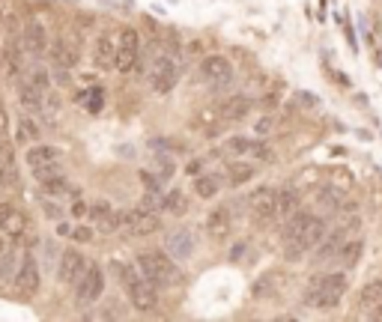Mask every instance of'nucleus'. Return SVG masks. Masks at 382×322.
I'll list each match as a JSON object with an SVG mask.
<instances>
[{"instance_id":"obj_41","label":"nucleus","mask_w":382,"mask_h":322,"mask_svg":"<svg viewBox=\"0 0 382 322\" xmlns=\"http://www.w3.org/2000/svg\"><path fill=\"white\" fill-rule=\"evenodd\" d=\"M141 182H144V188H146V191H161V179H159V173L141 171Z\"/></svg>"},{"instance_id":"obj_6","label":"nucleus","mask_w":382,"mask_h":322,"mask_svg":"<svg viewBox=\"0 0 382 322\" xmlns=\"http://www.w3.org/2000/svg\"><path fill=\"white\" fill-rule=\"evenodd\" d=\"M105 283H108L105 268L96 266V263H90L87 272L72 283V286H75V301H78V308H87V304H96L99 298H102V296H105Z\"/></svg>"},{"instance_id":"obj_16","label":"nucleus","mask_w":382,"mask_h":322,"mask_svg":"<svg viewBox=\"0 0 382 322\" xmlns=\"http://www.w3.org/2000/svg\"><path fill=\"white\" fill-rule=\"evenodd\" d=\"M24 230H30V218L21 209H15L12 203H0V236L21 239Z\"/></svg>"},{"instance_id":"obj_43","label":"nucleus","mask_w":382,"mask_h":322,"mask_svg":"<svg viewBox=\"0 0 382 322\" xmlns=\"http://www.w3.org/2000/svg\"><path fill=\"white\" fill-rule=\"evenodd\" d=\"M90 111L93 114L102 111V87H93V93H90Z\"/></svg>"},{"instance_id":"obj_31","label":"nucleus","mask_w":382,"mask_h":322,"mask_svg":"<svg viewBox=\"0 0 382 322\" xmlns=\"http://www.w3.org/2000/svg\"><path fill=\"white\" fill-rule=\"evenodd\" d=\"M39 138H42V129H39V123L33 120V116H21L19 123H15V141H19L21 146L27 144H39Z\"/></svg>"},{"instance_id":"obj_7","label":"nucleus","mask_w":382,"mask_h":322,"mask_svg":"<svg viewBox=\"0 0 382 322\" xmlns=\"http://www.w3.org/2000/svg\"><path fill=\"white\" fill-rule=\"evenodd\" d=\"M141 60V33L135 27H123L117 33V54H114V69L129 75Z\"/></svg>"},{"instance_id":"obj_12","label":"nucleus","mask_w":382,"mask_h":322,"mask_svg":"<svg viewBox=\"0 0 382 322\" xmlns=\"http://www.w3.org/2000/svg\"><path fill=\"white\" fill-rule=\"evenodd\" d=\"M248 209H251V215L257 221H272L275 212H278V188H272V185L254 188L251 197H248Z\"/></svg>"},{"instance_id":"obj_45","label":"nucleus","mask_w":382,"mask_h":322,"mask_svg":"<svg viewBox=\"0 0 382 322\" xmlns=\"http://www.w3.org/2000/svg\"><path fill=\"white\" fill-rule=\"evenodd\" d=\"M201 171H203V159H191V161L186 164V173H189V176H201Z\"/></svg>"},{"instance_id":"obj_2","label":"nucleus","mask_w":382,"mask_h":322,"mask_svg":"<svg viewBox=\"0 0 382 322\" xmlns=\"http://www.w3.org/2000/svg\"><path fill=\"white\" fill-rule=\"evenodd\" d=\"M135 266L156 290H176L186 283V275L168 251H141L135 257Z\"/></svg>"},{"instance_id":"obj_9","label":"nucleus","mask_w":382,"mask_h":322,"mask_svg":"<svg viewBox=\"0 0 382 322\" xmlns=\"http://www.w3.org/2000/svg\"><path fill=\"white\" fill-rule=\"evenodd\" d=\"M12 283H15V293H19L21 298H33L39 293L42 275H39V263H36L33 253H21L19 268H15V275H12Z\"/></svg>"},{"instance_id":"obj_24","label":"nucleus","mask_w":382,"mask_h":322,"mask_svg":"<svg viewBox=\"0 0 382 322\" xmlns=\"http://www.w3.org/2000/svg\"><path fill=\"white\" fill-rule=\"evenodd\" d=\"M63 159V152L57 149V146H51V144H30V149H27V156H24V161H27V167H39V164H48V161H60Z\"/></svg>"},{"instance_id":"obj_33","label":"nucleus","mask_w":382,"mask_h":322,"mask_svg":"<svg viewBox=\"0 0 382 322\" xmlns=\"http://www.w3.org/2000/svg\"><path fill=\"white\" fill-rule=\"evenodd\" d=\"M221 191V176H215V173H201L194 179V194L201 197V200H212V197H218Z\"/></svg>"},{"instance_id":"obj_38","label":"nucleus","mask_w":382,"mask_h":322,"mask_svg":"<svg viewBox=\"0 0 382 322\" xmlns=\"http://www.w3.org/2000/svg\"><path fill=\"white\" fill-rule=\"evenodd\" d=\"M30 173L36 182H42V179L54 176V173H63V167H60V161H48V164H39V167H30Z\"/></svg>"},{"instance_id":"obj_40","label":"nucleus","mask_w":382,"mask_h":322,"mask_svg":"<svg viewBox=\"0 0 382 322\" xmlns=\"http://www.w3.org/2000/svg\"><path fill=\"white\" fill-rule=\"evenodd\" d=\"M69 239H72V242H78V245H90V242H93V230H90V227H84V224H78V227H72Z\"/></svg>"},{"instance_id":"obj_42","label":"nucleus","mask_w":382,"mask_h":322,"mask_svg":"<svg viewBox=\"0 0 382 322\" xmlns=\"http://www.w3.org/2000/svg\"><path fill=\"white\" fill-rule=\"evenodd\" d=\"M42 212H45V218H51V221H60V218H63V209L57 206V203H51V200L42 203Z\"/></svg>"},{"instance_id":"obj_3","label":"nucleus","mask_w":382,"mask_h":322,"mask_svg":"<svg viewBox=\"0 0 382 322\" xmlns=\"http://www.w3.org/2000/svg\"><path fill=\"white\" fill-rule=\"evenodd\" d=\"M114 272H117L123 290H126V298H129V304L135 311L153 313L159 308V290L138 272L135 263H114Z\"/></svg>"},{"instance_id":"obj_28","label":"nucleus","mask_w":382,"mask_h":322,"mask_svg":"<svg viewBox=\"0 0 382 322\" xmlns=\"http://www.w3.org/2000/svg\"><path fill=\"white\" fill-rule=\"evenodd\" d=\"M221 123H224V116L218 114V108L197 111V116H194V129L203 131L206 138H215V134H218V129H221Z\"/></svg>"},{"instance_id":"obj_23","label":"nucleus","mask_w":382,"mask_h":322,"mask_svg":"<svg viewBox=\"0 0 382 322\" xmlns=\"http://www.w3.org/2000/svg\"><path fill=\"white\" fill-rule=\"evenodd\" d=\"M358 304H361L364 313H371V316L382 319V281L364 283V290L358 293Z\"/></svg>"},{"instance_id":"obj_4","label":"nucleus","mask_w":382,"mask_h":322,"mask_svg":"<svg viewBox=\"0 0 382 322\" xmlns=\"http://www.w3.org/2000/svg\"><path fill=\"white\" fill-rule=\"evenodd\" d=\"M346 286H350V281H346L343 272L317 275V278H311L308 290H305V304L313 311H331V308H338L341 298L346 296Z\"/></svg>"},{"instance_id":"obj_20","label":"nucleus","mask_w":382,"mask_h":322,"mask_svg":"<svg viewBox=\"0 0 382 322\" xmlns=\"http://www.w3.org/2000/svg\"><path fill=\"white\" fill-rule=\"evenodd\" d=\"M45 99H48V93L39 90L27 75L19 81V101H21V108H24V111H30V114H42V111H45Z\"/></svg>"},{"instance_id":"obj_10","label":"nucleus","mask_w":382,"mask_h":322,"mask_svg":"<svg viewBox=\"0 0 382 322\" xmlns=\"http://www.w3.org/2000/svg\"><path fill=\"white\" fill-rule=\"evenodd\" d=\"M120 230H126L129 236H153L161 230V215L153 212V209H144V206H135L123 212V221H120Z\"/></svg>"},{"instance_id":"obj_32","label":"nucleus","mask_w":382,"mask_h":322,"mask_svg":"<svg viewBox=\"0 0 382 322\" xmlns=\"http://www.w3.org/2000/svg\"><path fill=\"white\" fill-rule=\"evenodd\" d=\"M361 251H364V242L358 239V236H353V239H346L343 245H341V251H338V263L343 266V268H353V266H358V260H361Z\"/></svg>"},{"instance_id":"obj_18","label":"nucleus","mask_w":382,"mask_h":322,"mask_svg":"<svg viewBox=\"0 0 382 322\" xmlns=\"http://www.w3.org/2000/svg\"><path fill=\"white\" fill-rule=\"evenodd\" d=\"M21 48H24V54L30 57H45L48 54V30L39 24V21H30L21 33Z\"/></svg>"},{"instance_id":"obj_44","label":"nucleus","mask_w":382,"mask_h":322,"mask_svg":"<svg viewBox=\"0 0 382 322\" xmlns=\"http://www.w3.org/2000/svg\"><path fill=\"white\" fill-rule=\"evenodd\" d=\"M69 212H72V218H87V215H90V206H87L84 200H75Z\"/></svg>"},{"instance_id":"obj_8","label":"nucleus","mask_w":382,"mask_h":322,"mask_svg":"<svg viewBox=\"0 0 382 322\" xmlns=\"http://www.w3.org/2000/svg\"><path fill=\"white\" fill-rule=\"evenodd\" d=\"M197 75H201L212 90H224V87L233 84L236 69H233V63H230L224 54H206L201 60V66H197Z\"/></svg>"},{"instance_id":"obj_34","label":"nucleus","mask_w":382,"mask_h":322,"mask_svg":"<svg viewBox=\"0 0 382 322\" xmlns=\"http://www.w3.org/2000/svg\"><path fill=\"white\" fill-rule=\"evenodd\" d=\"M19 260H21V253L15 251V248H4V251H0V281H12L15 268H19Z\"/></svg>"},{"instance_id":"obj_22","label":"nucleus","mask_w":382,"mask_h":322,"mask_svg":"<svg viewBox=\"0 0 382 322\" xmlns=\"http://www.w3.org/2000/svg\"><path fill=\"white\" fill-rule=\"evenodd\" d=\"M230 224H233V215H230V206H218V209H212V212L206 215V233L212 236L215 242L227 239Z\"/></svg>"},{"instance_id":"obj_11","label":"nucleus","mask_w":382,"mask_h":322,"mask_svg":"<svg viewBox=\"0 0 382 322\" xmlns=\"http://www.w3.org/2000/svg\"><path fill=\"white\" fill-rule=\"evenodd\" d=\"M224 152L233 159H251V161H272V149L257 138H245V134H233L224 141Z\"/></svg>"},{"instance_id":"obj_25","label":"nucleus","mask_w":382,"mask_h":322,"mask_svg":"<svg viewBox=\"0 0 382 322\" xmlns=\"http://www.w3.org/2000/svg\"><path fill=\"white\" fill-rule=\"evenodd\" d=\"M302 209V194H298L293 185H287V188H278V212L275 218H281V221H287V218L293 212Z\"/></svg>"},{"instance_id":"obj_5","label":"nucleus","mask_w":382,"mask_h":322,"mask_svg":"<svg viewBox=\"0 0 382 322\" xmlns=\"http://www.w3.org/2000/svg\"><path fill=\"white\" fill-rule=\"evenodd\" d=\"M179 81V63L171 54H159L146 69V84L149 90L159 93V96H168Z\"/></svg>"},{"instance_id":"obj_30","label":"nucleus","mask_w":382,"mask_h":322,"mask_svg":"<svg viewBox=\"0 0 382 322\" xmlns=\"http://www.w3.org/2000/svg\"><path fill=\"white\" fill-rule=\"evenodd\" d=\"M189 209H191V197L182 188H171L168 194H164V212L168 215L182 218V215H189Z\"/></svg>"},{"instance_id":"obj_14","label":"nucleus","mask_w":382,"mask_h":322,"mask_svg":"<svg viewBox=\"0 0 382 322\" xmlns=\"http://www.w3.org/2000/svg\"><path fill=\"white\" fill-rule=\"evenodd\" d=\"M87 257H84V253H81L78 248H66L63 253H60V266H57V281L60 283H75L81 275H84L87 272Z\"/></svg>"},{"instance_id":"obj_35","label":"nucleus","mask_w":382,"mask_h":322,"mask_svg":"<svg viewBox=\"0 0 382 322\" xmlns=\"http://www.w3.org/2000/svg\"><path fill=\"white\" fill-rule=\"evenodd\" d=\"M39 185H42L45 194H72V191H75L72 185H69V179H66V173H54V176L42 179Z\"/></svg>"},{"instance_id":"obj_46","label":"nucleus","mask_w":382,"mask_h":322,"mask_svg":"<svg viewBox=\"0 0 382 322\" xmlns=\"http://www.w3.org/2000/svg\"><path fill=\"white\" fill-rule=\"evenodd\" d=\"M57 233H60V236H69V233H72V227H69V224H60V227H57Z\"/></svg>"},{"instance_id":"obj_13","label":"nucleus","mask_w":382,"mask_h":322,"mask_svg":"<svg viewBox=\"0 0 382 322\" xmlns=\"http://www.w3.org/2000/svg\"><path fill=\"white\" fill-rule=\"evenodd\" d=\"M350 230H356V224H350V227H335V230H326V236L317 242V257H313V263L317 266H323V263H331L338 257V251H341V245L350 239Z\"/></svg>"},{"instance_id":"obj_19","label":"nucleus","mask_w":382,"mask_h":322,"mask_svg":"<svg viewBox=\"0 0 382 322\" xmlns=\"http://www.w3.org/2000/svg\"><path fill=\"white\" fill-rule=\"evenodd\" d=\"M218 114L224 116V123H236V120H245L251 114V99L245 93H230L218 101Z\"/></svg>"},{"instance_id":"obj_39","label":"nucleus","mask_w":382,"mask_h":322,"mask_svg":"<svg viewBox=\"0 0 382 322\" xmlns=\"http://www.w3.org/2000/svg\"><path fill=\"white\" fill-rule=\"evenodd\" d=\"M156 173H159L161 182H164V179H171V176L176 173L174 159H171V156H159V159H156Z\"/></svg>"},{"instance_id":"obj_37","label":"nucleus","mask_w":382,"mask_h":322,"mask_svg":"<svg viewBox=\"0 0 382 322\" xmlns=\"http://www.w3.org/2000/svg\"><path fill=\"white\" fill-rule=\"evenodd\" d=\"M27 78L36 84L39 90H45V93H51V75H48V69H42V66H33V69L27 72Z\"/></svg>"},{"instance_id":"obj_36","label":"nucleus","mask_w":382,"mask_h":322,"mask_svg":"<svg viewBox=\"0 0 382 322\" xmlns=\"http://www.w3.org/2000/svg\"><path fill=\"white\" fill-rule=\"evenodd\" d=\"M317 200L323 203V206H331V209H341V206H343V194H341V191H335V188H331V185H326V188H320Z\"/></svg>"},{"instance_id":"obj_1","label":"nucleus","mask_w":382,"mask_h":322,"mask_svg":"<svg viewBox=\"0 0 382 322\" xmlns=\"http://www.w3.org/2000/svg\"><path fill=\"white\" fill-rule=\"evenodd\" d=\"M326 236V221L305 209L293 212L284 221V257L290 263H298L308 251L317 248V242Z\"/></svg>"},{"instance_id":"obj_27","label":"nucleus","mask_w":382,"mask_h":322,"mask_svg":"<svg viewBox=\"0 0 382 322\" xmlns=\"http://www.w3.org/2000/svg\"><path fill=\"white\" fill-rule=\"evenodd\" d=\"M254 173H257V167L248 161V159H233V161L227 164V182L236 185V188H239V185H245V182H251Z\"/></svg>"},{"instance_id":"obj_26","label":"nucleus","mask_w":382,"mask_h":322,"mask_svg":"<svg viewBox=\"0 0 382 322\" xmlns=\"http://www.w3.org/2000/svg\"><path fill=\"white\" fill-rule=\"evenodd\" d=\"M171 253L174 260H186L191 257V251H194V239H191V233L189 230H176L168 236V248H164Z\"/></svg>"},{"instance_id":"obj_29","label":"nucleus","mask_w":382,"mask_h":322,"mask_svg":"<svg viewBox=\"0 0 382 322\" xmlns=\"http://www.w3.org/2000/svg\"><path fill=\"white\" fill-rule=\"evenodd\" d=\"M21 60H24V48H21V42H6L0 63H4V72H6L9 78H19V72L24 69Z\"/></svg>"},{"instance_id":"obj_21","label":"nucleus","mask_w":382,"mask_h":322,"mask_svg":"<svg viewBox=\"0 0 382 322\" xmlns=\"http://www.w3.org/2000/svg\"><path fill=\"white\" fill-rule=\"evenodd\" d=\"M90 218H93L96 227L102 230V233H117L120 230V221H123V212L108 206V203H96V206H90Z\"/></svg>"},{"instance_id":"obj_17","label":"nucleus","mask_w":382,"mask_h":322,"mask_svg":"<svg viewBox=\"0 0 382 322\" xmlns=\"http://www.w3.org/2000/svg\"><path fill=\"white\" fill-rule=\"evenodd\" d=\"M114 54H117V39H114L111 33H96L93 51H90L96 69H102V72L114 69Z\"/></svg>"},{"instance_id":"obj_15","label":"nucleus","mask_w":382,"mask_h":322,"mask_svg":"<svg viewBox=\"0 0 382 322\" xmlns=\"http://www.w3.org/2000/svg\"><path fill=\"white\" fill-rule=\"evenodd\" d=\"M48 57H51L54 69H75L78 60H81V45L69 36H57L51 45H48Z\"/></svg>"}]
</instances>
